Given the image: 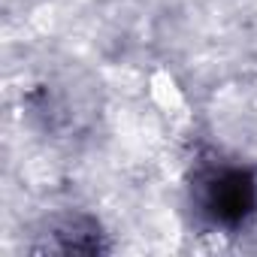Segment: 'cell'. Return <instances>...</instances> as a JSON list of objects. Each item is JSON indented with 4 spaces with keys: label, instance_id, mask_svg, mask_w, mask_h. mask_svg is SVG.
<instances>
[{
    "label": "cell",
    "instance_id": "obj_1",
    "mask_svg": "<svg viewBox=\"0 0 257 257\" xmlns=\"http://www.w3.org/2000/svg\"><path fill=\"white\" fill-rule=\"evenodd\" d=\"M203 206L215 224L239 227L257 209V185L245 170H221L206 179Z\"/></svg>",
    "mask_w": 257,
    "mask_h": 257
}]
</instances>
